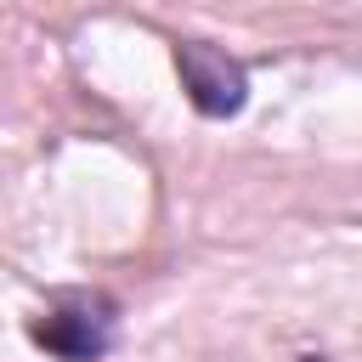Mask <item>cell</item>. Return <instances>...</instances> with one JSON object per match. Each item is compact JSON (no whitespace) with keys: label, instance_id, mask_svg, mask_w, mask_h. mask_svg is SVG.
Listing matches in <instances>:
<instances>
[{"label":"cell","instance_id":"cell-1","mask_svg":"<svg viewBox=\"0 0 362 362\" xmlns=\"http://www.w3.org/2000/svg\"><path fill=\"white\" fill-rule=\"evenodd\" d=\"M34 345L51 351L57 362H102L119 339V305L107 294H57L34 317Z\"/></svg>","mask_w":362,"mask_h":362},{"label":"cell","instance_id":"cell-2","mask_svg":"<svg viewBox=\"0 0 362 362\" xmlns=\"http://www.w3.org/2000/svg\"><path fill=\"white\" fill-rule=\"evenodd\" d=\"M175 74H181L187 102H192L204 119H232V113L249 102V74H243V62L226 57L221 45H209V40H181V45H175Z\"/></svg>","mask_w":362,"mask_h":362},{"label":"cell","instance_id":"cell-3","mask_svg":"<svg viewBox=\"0 0 362 362\" xmlns=\"http://www.w3.org/2000/svg\"><path fill=\"white\" fill-rule=\"evenodd\" d=\"M300 362H328V356H300Z\"/></svg>","mask_w":362,"mask_h":362}]
</instances>
